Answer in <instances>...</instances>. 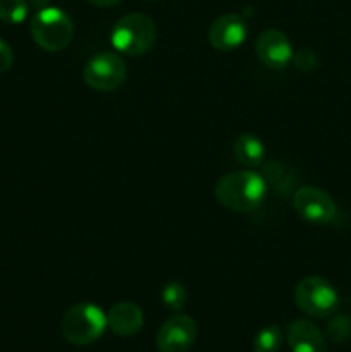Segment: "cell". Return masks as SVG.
I'll return each mask as SVG.
<instances>
[{"label":"cell","mask_w":351,"mask_h":352,"mask_svg":"<svg viewBox=\"0 0 351 352\" xmlns=\"http://www.w3.org/2000/svg\"><path fill=\"white\" fill-rule=\"evenodd\" d=\"M267 184L257 172L237 170L222 175L215 184V198L234 212H253L264 203Z\"/></svg>","instance_id":"cell-1"},{"label":"cell","mask_w":351,"mask_h":352,"mask_svg":"<svg viewBox=\"0 0 351 352\" xmlns=\"http://www.w3.org/2000/svg\"><path fill=\"white\" fill-rule=\"evenodd\" d=\"M157 26L147 14L131 12L120 17L112 30V45L120 54L140 57L153 47Z\"/></svg>","instance_id":"cell-2"},{"label":"cell","mask_w":351,"mask_h":352,"mask_svg":"<svg viewBox=\"0 0 351 352\" xmlns=\"http://www.w3.org/2000/svg\"><path fill=\"white\" fill-rule=\"evenodd\" d=\"M30 31L38 47L47 52H61L72 41L74 24L62 9L43 7L31 19Z\"/></svg>","instance_id":"cell-3"},{"label":"cell","mask_w":351,"mask_h":352,"mask_svg":"<svg viewBox=\"0 0 351 352\" xmlns=\"http://www.w3.org/2000/svg\"><path fill=\"white\" fill-rule=\"evenodd\" d=\"M105 329L107 315L89 302L72 306L62 318V336L72 346H89L103 336Z\"/></svg>","instance_id":"cell-4"},{"label":"cell","mask_w":351,"mask_h":352,"mask_svg":"<svg viewBox=\"0 0 351 352\" xmlns=\"http://www.w3.org/2000/svg\"><path fill=\"white\" fill-rule=\"evenodd\" d=\"M295 302L306 316L327 318L339 306V296L330 282L322 277H305L296 284Z\"/></svg>","instance_id":"cell-5"},{"label":"cell","mask_w":351,"mask_h":352,"mask_svg":"<svg viewBox=\"0 0 351 352\" xmlns=\"http://www.w3.org/2000/svg\"><path fill=\"white\" fill-rule=\"evenodd\" d=\"M126 62L114 52H100L86 62L83 79L95 91L109 93L126 81Z\"/></svg>","instance_id":"cell-6"},{"label":"cell","mask_w":351,"mask_h":352,"mask_svg":"<svg viewBox=\"0 0 351 352\" xmlns=\"http://www.w3.org/2000/svg\"><path fill=\"white\" fill-rule=\"evenodd\" d=\"M292 206L303 220L312 223H329L336 217V201L317 186H303L292 196Z\"/></svg>","instance_id":"cell-7"},{"label":"cell","mask_w":351,"mask_h":352,"mask_svg":"<svg viewBox=\"0 0 351 352\" xmlns=\"http://www.w3.org/2000/svg\"><path fill=\"white\" fill-rule=\"evenodd\" d=\"M198 336V325L188 315L176 313L158 329L155 346L158 352H188Z\"/></svg>","instance_id":"cell-8"},{"label":"cell","mask_w":351,"mask_h":352,"mask_svg":"<svg viewBox=\"0 0 351 352\" xmlns=\"http://www.w3.org/2000/svg\"><path fill=\"white\" fill-rule=\"evenodd\" d=\"M258 60L270 69H282L292 60V45L289 38L279 30H265L255 41Z\"/></svg>","instance_id":"cell-9"},{"label":"cell","mask_w":351,"mask_h":352,"mask_svg":"<svg viewBox=\"0 0 351 352\" xmlns=\"http://www.w3.org/2000/svg\"><path fill=\"white\" fill-rule=\"evenodd\" d=\"M246 21L240 14H222L217 17L209 30V41L215 50L231 52L246 40Z\"/></svg>","instance_id":"cell-10"},{"label":"cell","mask_w":351,"mask_h":352,"mask_svg":"<svg viewBox=\"0 0 351 352\" xmlns=\"http://www.w3.org/2000/svg\"><path fill=\"white\" fill-rule=\"evenodd\" d=\"M286 340L291 352H327L323 333L315 323L305 318L289 323Z\"/></svg>","instance_id":"cell-11"},{"label":"cell","mask_w":351,"mask_h":352,"mask_svg":"<svg viewBox=\"0 0 351 352\" xmlns=\"http://www.w3.org/2000/svg\"><path fill=\"white\" fill-rule=\"evenodd\" d=\"M143 311L134 302H117L107 313V327L117 337H133L143 329Z\"/></svg>","instance_id":"cell-12"},{"label":"cell","mask_w":351,"mask_h":352,"mask_svg":"<svg viewBox=\"0 0 351 352\" xmlns=\"http://www.w3.org/2000/svg\"><path fill=\"white\" fill-rule=\"evenodd\" d=\"M234 157L244 167H258L264 164L265 146L258 136L251 133L240 134L234 141Z\"/></svg>","instance_id":"cell-13"},{"label":"cell","mask_w":351,"mask_h":352,"mask_svg":"<svg viewBox=\"0 0 351 352\" xmlns=\"http://www.w3.org/2000/svg\"><path fill=\"white\" fill-rule=\"evenodd\" d=\"M264 181L265 184L274 186V188L281 192H288L289 189L292 188V184H295V177L289 175L288 168L282 164H279V162H268V164L265 165Z\"/></svg>","instance_id":"cell-14"},{"label":"cell","mask_w":351,"mask_h":352,"mask_svg":"<svg viewBox=\"0 0 351 352\" xmlns=\"http://www.w3.org/2000/svg\"><path fill=\"white\" fill-rule=\"evenodd\" d=\"M282 330L277 325H268L262 329L253 339L255 352H279L282 347Z\"/></svg>","instance_id":"cell-15"},{"label":"cell","mask_w":351,"mask_h":352,"mask_svg":"<svg viewBox=\"0 0 351 352\" xmlns=\"http://www.w3.org/2000/svg\"><path fill=\"white\" fill-rule=\"evenodd\" d=\"M160 298L165 308L174 313H179L184 308L186 302H188V292H186L184 285L181 282H169L162 289Z\"/></svg>","instance_id":"cell-16"},{"label":"cell","mask_w":351,"mask_h":352,"mask_svg":"<svg viewBox=\"0 0 351 352\" xmlns=\"http://www.w3.org/2000/svg\"><path fill=\"white\" fill-rule=\"evenodd\" d=\"M26 0H0V21L7 24H21L28 17Z\"/></svg>","instance_id":"cell-17"},{"label":"cell","mask_w":351,"mask_h":352,"mask_svg":"<svg viewBox=\"0 0 351 352\" xmlns=\"http://www.w3.org/2000/svg\"><path fill=\"white\" fill-rule=\"evenodd\" d=\"M326 333L332 342H346L351 337V316L337 315L327 323Z\"/></svg>","instance_id":"cell-18"},{"label":"cell","mask_w":351,"mask_h":352,"mask_svg":"<svg viewBox=\"0 0 351 352\" xmlns=\"http://www.w3.org/2000/svg\"><path fill=\"white\" fill-rule=\"evenodd\" d=\"M292 62L303 72L315 71L319 67V57L315 55V52L308 50V48H301L296 54H292Z\"/></svg>","instance_id":"cell-19"},{"label":"cell","mask_w":351,"mask_h":352,"mask_svg":"<svg viewBox=\"0 0 351 352\" xmlns=\"http://www.w3.org/2000/svg\"><path fill=\"white\" fill-rule=\"evenodd\" d=\"M14 64V54H12V48L7 41H3L0 38V74L9 71Z\"/></svg>","instance_id":"cell-20"},{"label":"cell","mask_w":351,"mask_h":352,"mask_svg":"<svg viewBox=\"0 0 351 352\" xmlns=\"http://www.w3.org/2000/svg\"><path fill=\"white\" fill-rule=\"evenodd\" d=\"M86 2L93 3L96 7H114L120 2V0H86Z\"/></svg>","instance_id":"cell-21"},{"label":"cell","mask_w":351,"mask_h":352,"mask_svg":"<svg viewBox=\"0 0 351 352\" xmlns=\"http://www.w3.org/2000/svg\"><path fill=\"white\" fill-rule=\"evenodd\" d=\"M30 2L33 3L34 7H38V9H43V7H45V3H47L48 0H30Z\"/></svg>","instance_id":"cell-22"}]
</instances>
